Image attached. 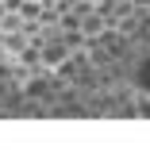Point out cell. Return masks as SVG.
<instances>
[{"instance_id": "obj_1", "label": "cell", "mask_w": 150, "mask_h": 154, "mask_svg": "<svg viewBox=\"0 0 150 154\" xmlns=\"http://www.w3.org/2000/svg\"><path fill=\"white\" fill-rule=\"evenodd\" d=\"M127 81H131V89L142 96V100H150V46L135 54V66H131V77H127Z\"/></svg>"}]
</instances>
